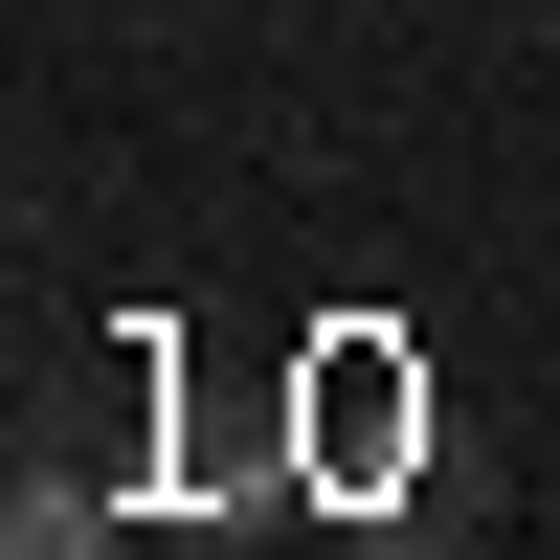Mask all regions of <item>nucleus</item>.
I'll use <instances>...</instances> for the list:
<instances>
[{"label": "nucleus", "instance_id": "1", "mask_svg": "<svg viewBox=\"0 0 560 560\" xmlns=\"http://www.w3.org/2000/svg\"><path fill=\"white\" fill-rule=\"evenodd\" d=\"M0 560H135V538H113V493H90V471H23V516H0Z\"/></svg>", "mask_w": 560, "mask_h": 560}]
</instances>
